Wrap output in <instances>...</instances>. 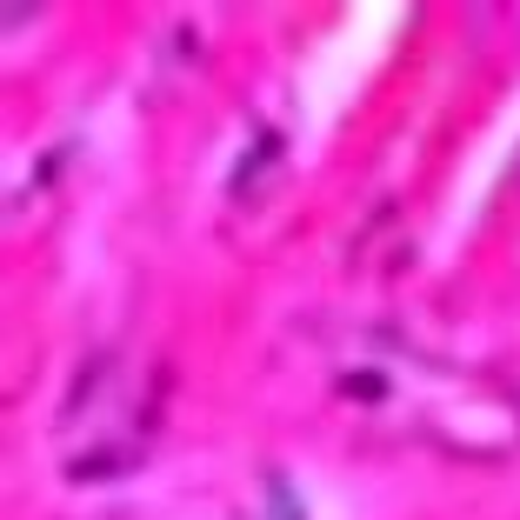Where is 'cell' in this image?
<instances>
[{
  "instance_id": "6da1fadb",
  "label": "cell",
  "mask_w": 520,
  "mask_h": 520,
  "mask_svg": "<svg viewBox=\"0 0 520 520\" xmlns=\"http://www.w3.org/2000/svg\"><path fill=\"white\" fill-rule=\"evenodd\" d=\"M341 394H354V400H380V394H388V380H380V374H347V380H341Z\"/></svg>"
}]
</instances>
